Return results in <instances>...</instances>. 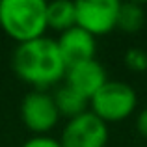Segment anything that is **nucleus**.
I'll return each mask as SVG.
<instances>
[{
	"instance_id": "9d476101",
	"label": "nucleus",
	"mask_w": 147,
	"mask_h": 147,
	"mask_svg": "<svg viewBox=\"0 0 147 147\" xmlns=\"http://www.w3.org/2000/svg\"><path fill=\"white\" fill-rule=\"evenodd\" d=\"M47 26L56 32H65V30L76 26V7L71 0H54L47 2Z\"/></svg>"
},
{
	"instance_id": "f03ea898",
	"label": "nucleus",
	"mask_w": 147,
	"mask_h": 147,
	"mask_svg": "<svg viewBox=\"0 0 147 147\" xmlns=\"http://www.w3.org/2000/svg\"><path fill=\"white\" fill-rule=\"evenodd\" d=\"M0 28L19 43L37 39L47 32V2L43 0H2Z\"/></svg>"
},
{
	"instance_id": "39448f33",
	"label": "nucleus",
	"mask_w": 147,
	"mask_h": 147,
	"mask_svg": "<svg viewBox=\"0 0 147 147\" xmlns=\"http://www.w3.org/2000/svg\"><path fill=\"white\" fill-rule=\"evenodd\" d=\"M108 136V125L88 110L67 119L58 140L61 147H106Z\"/></svg>"
},
{
	"instance_id": "9b49d317",
	"label": "nucleus",
	"mask_w": 147,
	"mask_h": 147,
	"mask_svg": "<svg viewBox=\"0 0 147 147\" xmlns=\"http://www.w3.org/2000/svg\"><path fill=\"white\" fill-rule=\"evenodd\" d=\"M145 22V9L138 2H123L119 6L117 28L125 34H136Z\"/></svg>"
},
{
	"instance_id": "ddd939ff",
	"label": "nucleus",
	"mask_w": 147,
	"mask_h": 147,
	"mask_svg": "<svg viewBox=\"0 0 147 147\" xmlns=\"http://www.w3.org/2000/svg\"><path fill=\"white\" fill-rule=\"evenodd\" d=\"M21 147H61V144L58 138H52V136H32Z\"/></svg>"
},
{
	"instance_id": "423d86ee",
	"label": "nucleus",
	"mask_w": 147,
	"mask_h": 147,
	"mask_svg": "<svg viewBox=\"0 0 147 147\" xmlns=\"http://www.w3.org/2000/svg\"><path fill=\"white\" fill-rule=\"evenodd\" d=\"M119 6L117 0H78L75 2L76 26L93 37L106 36L117 28Z\"/></svg>"
},
{
	"instance_id": "f8f14e48",
	"label": "nucleus",
	"mask_w": 147,
	"mask_h": 147,
	"mask_svg": "<svg viewBox=\"0 0 147 147\" xmlns=\"http://www.w3.org/2000/svg\"><path fill=\"white\" fill-rule=\"evenodd\" d=\"M125 65L134 73L147 71V52L142 49H129L125 52Z\"/></svg>"
},
{
	"instance_id": "4468645a",
	"label": "nucleus",
	"mask_w": 147,
	"mask_h": 147,
	"mask_svg": "<svg viewBox=\"0 0 147 147\" xmlns=\"http://www.w3.org/2000/svg\"><path fill=\"white\" fill-rule=\"evenodd\" d=\"M136 130L142 138L147 140V108H144V110L136 115Z\"/></svg>"
},
{
	"instance_id": "0eeeda50",
	"label": "nucleus",
	"mask_w": 147,
	"mask_h": 147,
	"mask_svg": "<svg viewBox=\"0 0 147 147\" xmlns=\"http://www.w3.org/2000/svg\"><path fill=\"white\" fill-rule=\"evenodd\" d=\"M106 82H108L106 69L95 58L93 60H86V61H78V63L69 65L67 71H65V78H63L65 86L75 90L78 95H82L88 100H91V97Z\"/></svg>"
},
{
	"instance_id": "20e7f679",
	"label": "nucleus",
	"mask_w": 147,
	"mask_h": 147,
	"mask_svg": "<svg viewBox=\"0 0 147 147\" xmlns=\"http://www.w3.org/2000/svg\"><path fill=\"white\" fill-rule=\"evenodd\" d=\"M21 117L34 136H47V132H50L60 121V112L52 93L41 90L28 91L21 102Z\"/></svg>"
},
{
	"instance_id": "f257e3e1",
	"label": "nucleus",
	"mask_w": 147,
	"mask_h": 147,
	"mask_svg": "<svg viewBox=\"0 0 147 147\" xmlns=\"http://www.w3.org/2000/svg\"><path fill=\"white\" fill-rule=\"evenodd\" d=\"M11 67L22 82L41 91L58 86L67 71L56 39L49 36L19 43L11 54Z\"/></svg>"
},
{
	"instance_id": "7ed1b4c3",
	"label": "nucleus",
	"mask_w": 147,
	"mask_h": 147,
	"mask_svg": "<svg viewBox=\"0 0 147 147\" xmlns=\"http://www.w3.org/2000/svg\"><path fill=\"white\" fill-rule=\"evenodd\" d=\"M136 90L121 80H108L90 100V112H93L106 125L129 119L136 112Z\"/></svg>"
},
{
	"instance_id": "1a4fd4ad",
	"label": "nucleus",
	"mask_w": 147,
	"mask_h": 147,
	"mask_svg": "<svg viewBox=\"0 0 147 147\" xmlns=\"http://www.w3.org/2000/svg\"><path fill=\"white\" fill-rule=\"evenodd\" d=\"M52 97H54L58 112H60V117L73 119V117H76V115H80V114L90 110V100L84 99L82 95H78L75 90H71V88L65 86V84H61V86L56 88Z\"/></svg>"
},
{
	"instance_id": "6e6552de",
	"label": "nucleus",
	"mask_w": 147,
	"mask_h": 147,
	"mask_svg": "<svg viewBox=\"0 0 147 147\" xmlns=\"http://www.w3.org/2000/svg\"><path fill=\"white\" fill-rule=\"evenodd\" d=\"M56 43L67 67L73 63H78V61L93 60L95 52H97V37H93L91 34H88L86 30L78 28V26H73V28L61 32Z\"/></svg>"
}]
</instances>
